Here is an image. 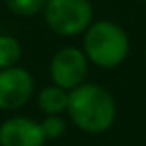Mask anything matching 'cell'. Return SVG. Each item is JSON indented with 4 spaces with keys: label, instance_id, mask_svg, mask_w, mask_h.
<instances>
[{
    "label": "cell",
    "instance_id": "obj_1",
    "mask_svg": "<svg viewBox=\"0 0 146 146\" xmlns=\"http://www.w3.org/2000/svg\"><path fill=\"white\" fill-rule=\"evenodd\" d=\"M67 115L70 122L87 135H102L117 120V104L106 87L87 83L68 91Z\"/></svg>",
    "mask_w": 146,
    "mask_h": 146
},
{
    "label": "cell",
    "instance_id": "obj_2",
    "mask_svg": "<svg viewBox=\"0 0 146 146\" xmlns=\"http://www.w3.org/2000/svg\"><path fill=\"white\" fill-rule=\"evenodd\" d=\"M82 50L89 63L100 68H117L129 56V35L120 24L113 21H93L82 33Z\"/></svg>",
    "mask_w": 146,
    "mask_h": 146
},
{
    "label": "cell",
    "instance_id": "obj_3",
    "mask_svg": "<svg viewBox=\"0 0 146 146\" xmlns=\"http://www.w3.org/2000/svg\"><path fill=\"white\" fill-rule=\"evenodd\" d=\"M43 17L54 33L76 37L82 35L93 22V6L89 0H46Z\"/></svg>",
    "mask_w": 146,
    "mask_h": 146
},
{
    "label": "cell",
    "instance_id": "obj_4",
    "mask_svg": "<svg viewBox=\"0 0 146 146\" xmlns=\"http://www.w3.org/2000/svg\"><path fill=\"white\" fill-rule=\"evenodd\" d=\"M48 74L52 83L72 91L82 85L89 74V59L82 48L63 46L52 56L48 65Z\"/></svg>",
    "mask_w": 146,
    "mask_h": 146
},
{
    "label": "cell",
    "instance_id": "obj_5",
    "mask_svg": "<svg viewBox=\"0 0 146 146\" xmlns=\"http://www.w3.org/2000/svg\"><path fill=\"white\" fill-rule=\"evenodd\" d=\"M35 94V80L22 67L0 68V109L17 111Z\"/></svg>",
    "mask_w": 146,
    "mask_h": 146
},
{
    "label": "cell",
    "instance_id": "obj_6",
    "mask_svg": "<svg viewBox=\"0 0 146 146\" xmlns=\"http://www.w3.org/2000/svg\"><path fill=\"white\" fill-rule=\"evenodd\" d=\"M41 122L28 117H9L0 124V146H44Z\"/></svg>",
    "mask_w": 146,
    "mask_h": 146
},
{
    "label": "cell",
    "instance_id": "obj_7",
    "mask_svg": "<svg viewBox=\"0 0 146 146\" xmlns=\"http://www.w3.org/2000/svg\"><path fill=\"white\" fill-rule=\"evenodd\" d=\"M35 100H37V107L44 115H65L68 104V91L52 83V85L43 87L37 93Z\"/></svg>",
    "mask_w": 146,
    "mask_h": 146
},
{
    "label": "cell",
    "instance_id": "obj_8",
    "mask_svg": "<svg viewBox=\"0 0 146 146\" xmlns=\"http://www.w3.org/2000/svg\"><path fill=\"white\" fill-rule=\"evenodd\" d=\"M22 56V46L17 37L0 35V68H7L19 63Z\"/></svg>",
    "mask_w": 146,
    "mask_h": 146
},
{
    "label": "cell",
    "instance_id": "obj_9",
    "mask_svg": "<svg viewBox=\"0 0 146 146\" xmlns=\"http://www.w3.org/2000/svg\"><path fill=\"white\" fill-rule=\"evenodd\" d=\"M7 9L19 17H35L43 13L46 0H4Z\"/></svg>",
    "mask_w": 146,
    "mask_h": 146
},
{
    "label": "cell",
    "instance_id": "obj_10",
    "mask_svg": "<svg viewBox=\"0 0 146 146\" xmlns=\"http://www.w3.org/2000/svg\"><path fill=\"white\" fill-rule=\"evenodd\" d=\"M41 129H43V135L46 141H56L65 135L67 120L63 118V115H46L41 120Z\"/></svg>",
    "mask_w": 146,
    "mask_h": 146
},
{
    "label": "cell",
    "instance_id": "obj_11",
    "mask_svg": "<svg viewBox=\"0 0 146 146\" xmlns=\"http://www.w3.org/2000/svg\"><path fill=\"white\" fill-rule=\"evenodd\" d=\"M144 61H146V48H144Z\"/></svg>",
    "mask_w": 146,
    "mask_h": 146
},
{
    "label": "cell",
    "instance_id": "obj_12",
    "mask_svg": "<svg viewBox=\"0 0 146 146\" xmlns=\"http://www.w3.org/2000/svg\"><path fill=\"white\" fill-rule=\"evenodd\" d=\"M144 2H146V0H144Z\"/></svg>",
    "mask_w": 146,
    "mask_h": 146
}]
</instances>
